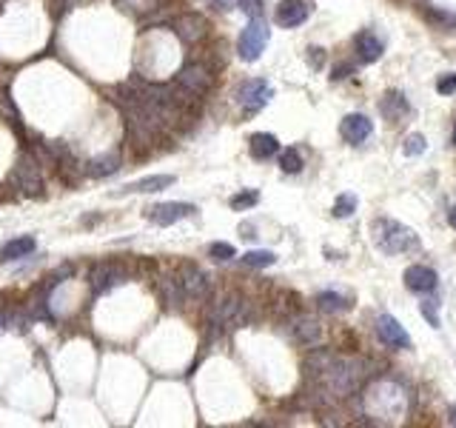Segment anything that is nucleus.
<instances>
[{
  "instance_id": "nucleus-1",
  "label": "nucleus",
  "mask_w": 456,
  "mask_h": 428,
  "mask_svg": "<svg viewBox=\"0 0 456 428\" xmlns=\"http://www.w3.org/2000/svg\"><path fill=\"white\" fill-rule=\"evenodd\" d=\"M374 243L385 254H405V252L419 249V237L408 226L397 220H385V217L374 223Z\"/></svg>"
},
{
  "instance_id": "nucleus-2",
  "label": "nucleus",
  "mask_w": 456,
  "mask_h": 428,
  "mask_svg": "<svg viewBox=\"0 0 456 428\" xmlns=\"http://www.w3.org/2000/svg\"><path fill=\"white\" fill-rule=\"evenodd\" d=\"M9 183L12 189H17L23 197H40L43 194V171H40V163L32 158V155H23L12 174H9Z\"/></svg>"
},
{
  "instance_id": "nucleus-3",
  "label": "nucleus",
  "mask_w": 456,
  "mask_h": 428,
  "mask_svg": "<svg viewBox=\"0 0 456 428\" xmlns=\"http://www.w3.org/2000/svg\"><path fill=\"white\" fill-rule=\"evenodd\" d=\"M265 46H268V26L262 17H251V23L242 29V35L237 40V54L246 60V63H254L265 52Z\"/></svg>"
},
{
  "instance_id": "nucleus-4",
  "label": "nucleus",
  "mask_w": 456,
  "mask_h": 428,
  "mask_svg": "<svg viewBox=\"0 0 456 428\" xmlns=\"http://www.w3.org/2000/svg\"><path fill=\"white\" fill-rule=\"evenodd\" d=\"M271 98H274L271 83L262 80V77H251V80H246V83L239 86V91H237V100H239V106L246 109V112H260Z\"/></svg>"
},
{
  "instance_id": "nucleus-5",
  "label": "nucleus",
  "mask_w": 456,
  "mask_h": 428,
  "mask_svg": "<svg viewBox=\"0 0 456 428\" xmlns=\"http://www.w3.org/2000/svg\"><path fill=\"white\" fill-rule=\"evenodd\" d=\"M88 280H91L95 294H103V291H109V289H114V286H120L126 280V268L120 263H114V260H103V263H97L95 268H91Z\"/></svg>"
},
{
  "instance_id": "nucleus-6",
  "label": "nucleus",
  "mask_w": 456,
  "mask_h": 428,
  "mask_svg": "<svg viewBox=\"0 0 456 428\" xmlns=\"http://www.w3.org/2000/svg\"><path fill=\"white\" fill-rule=\"evenodd\" d=\"M177 86H180V89H186L189 95L200 98V95H205L208 86H211V72H208L203 63H189V66H182V69H180V75H177Z\"/></svg>"
},
{
  "instance_id": "nucleus-7",
  "label": "nucleus",
  "mask_w": 456,
  "mask_h": 428,
  "mask_svg": "<svg viewBox=\"0 0 456 428\" xmlns=\"http://www.w3.org/2000/svg\"><path fill=\"white\" fill-rule=\"evenodd\" d=\"M194 211L197 208L191 203H157V206L146 208V217L155 226H171V223L189 217V214H194Z\"/></svg>"
},
{
  "instance_id": "nucleus-8",
  "label": "nucleus",
  "mask_w": 456,
  "mask_h": 428,
  "mask_svg": "<svg viewBox=\"0 0 456 428\" xmlns=\"http://www.w3.org/2000/svg\"><path fill=\"white\" fill-rule=\"evenodd\" d=\"M211 320L214 326H234V323H242L246 320V300L239 297H223L214 303V312H211Z\"/></svg>"
},
{
  "instance_id": "nucleus-9",
  "label": "nucleus",
  "mask_w": 456,
  "mask_h": 428,
  "mask_svg": "<svg viewBox=\"0 0 456 428\" xmlns=\"http://www.w3.org/2000/svg\"><path fill=\"white\" fill-rule=\"evenodd\" d=\"M311 15V3L308 0H280L277 12H274V17H277V23L283 29H294V26H302L308 20Z\"/></svg>"
},
{
  "instance_id": "nucleus-10",
  "label": "nucleus",
  "mask_w": 456,
  "mask_h": 428,
  "mask_svg": "<svg viewBox=\"0 0 456 428\" xmlns=\"http://www.w3.org/2000/svg\"><path fill=\"white\" fill-rule=\"evenodd\" d=\"M180 286H182V294H186L189 300H205L208 291H211V280L197 266H186L180 271Z\"/></svg>"
},
{
  "instance_id": "nucleus-11",
  "label": "nucleus",
  "mask_w": 456,
  "mask_h": 428,
  "mask_svg": "<svg viewBox=\"0 0 456 428\" xmlns=\"http://www.w3.org/2000/svg\"><path fill=\"white\" fill-rule=\"evenodd\" d=\"M377 334H379V340L391 349H411V337H408V331L400 326V320H393L391 314H382L377 320Z\"/></svg>"
},
{
  "instance_id": "nucleus-12",
  "label": "nucleus",
  "mask_w": 456,
  "mask_h": 428,
  "mask_svg": "<svg viewBox=\"0 0 456 428\" xmlns=\"http://www.w3.org/2000/svg\"><path fill=\"white\" fill-rule=\"evenodd\" d=\"M437 271L431 268V266H411L408 271H405V286L411 289V291H416V294H431L434 289H437Z\"/></svg>"
},
{
  "instance_id": "nucleus-13",
  "label": "nucleus",
  "mask_w": 456,
  "mask_h": 428,
  "mask_svg": "<svg viewBox=\"0 0 456 428\" xmlns=\"http://www.w3.org/2000/svg\"><path fill=\"white\" fill-rule=\"evenodd\" d=\"M174 29H177V35L186 40L189 46L200 43V40L208 35V23H205L203 15H182V17L174 23Z\"/></svg>"
},
{
  "instance_id": "nucleus-14",
  "label": "nucleus",
  "mask_w": 456,
  "mask_h": 428,
  "mask_svg": "<svg viewBox=\"0 0 456 428\" xmlns=\"http://www.w3.org/2000/svg\"><path fill=\"white\" fill-rule=\"evenodd\" d=\"M340 132H343V137H345L351 146H359V143H365V140L371 137L374 126H371V120L365 117V114H348V117L343 120Z\"/></svg>"
},
{
  "instance_id": "nucleus-15",
  "label": "nucleus",
  "mask_w": 456,
  "mask_h": 428,
  "mask_svg": "<svg viewBox=\"0 0 456 428\" xmlns=\"http://www.w3.org/2000/svg\"><path fill=\"white\" fill-rule=\"evenodd\" d=\"M354 52H356V57L362 60V63H377V60L382 57V52H385V43L374 32H359L354 38Z\"/></svg>"
},
{
  "instance_id": "nucleus-16",
  "label": "nucleus",
  "mask_w": 456,
  "mask_h": 428,
  "mask_svg": "<svg viewBox=\"0 0 456 428\" xmlns=\"http://www.w3.org/2000/svg\"><path fill=\"white\" fill-rule=\"evenodd\" d=\"M35 237H15L9 243H3L0 246V263H12V260H20L26 254H32L35 252Z\"/></svg>"
},
{
  "instance_id": "nucleus-17",
  "label": "nucleus",
  "mask_w": 456,
  "mask_h": 428,
  "mask_svg": "<svg viewBox=\"0 0 456 428\" xmlns=\"http://www.w3.org/2000/svg\"><path fill=\"white\" fill-rule=\"evenodd\" d=\"M379 109H382V114H385L388 120H393V123H400V120L408 117V112H411V106H408V100H405L402 91H388Z\"/></svg>"
},
{
  "instance_id": "nucleus-18",
  "label": "nucleus",
  "mask_w": 456,
  "mask_h": 428,
  "mask_svg": "<svg viewBox=\"0 0 456 428\" xmlns=\"http://www.w3.org/2000/svg\"><path fill=\"white\" fill-rule=\"evenodd\" d=\"M174 186V177L171 174H151V177H143V180H134L129 186H123V192H143V194H151V192H163Z\"/></svg>"
},
{
  "instance_id": "nucleus-19",
  "label": "nucleus",
  "mask_w": 456,
  "mask_h": 428,
  "mask_svg": "<svg viewBox=\"0 0 456 428\" xmlns=\"http://www.w3.org/2000/svg\"><path fill=\"white\" fill-rule=\"evenodd\" d=\"M274 155H280V140L262 132V135H254L251 137V158L254 160H271Z\"/></svg>"
},
{
  "instance_id": "nucleus-20",
  "label": "nucleus",
  "mask_w": 456,
  "mask_h": 428,
  "mask_svg": "<svg viewBox=\"0 0 456 428\" xmlns=\"http://www.w3.org/2000/svg\"><path fill=\"white\" fill-rule=\"evenodd\" d=\"M117 169H120V155H117V151H109V155L95 158V160L86 163V174H91V177H109Z\"/></svg>"
},
{
  "instance_id": "nucleus-21",
  "label": "nucleus",
  "mask_w": 456,
  "mask_h": 428,
  "mask_svg": "<svg viewBox=\"0 0 456 428\" xmlns=\"http://www.w3.org/2000/svg\"><path fill=\"white\" fill-rule=\"evenodd\" d=\"M317 305H320L325 314H340V312H348L351 309L348 297H343L340 291H320L317 294Z\"/></svg>"
},
{
  "instance_id": "nucleus-22",
  "label": "nucleus",
  "mask_w": 456,
  "mask_h": 428,
  "mask_svg": "<svg viewBox=\"0 0 456 428\" xmlns=\"http://www.w3.org/2000/svg\"><path fill=\"white\" fill-rule=\"evenodd\" d=\"M280 169L285 171V174H297V171H302V155H299V148H283L280 151Z\"/></svg>"
},
{
  "instance_id": "nucleus-23",
  "label": "nucleus",
  "mask_w": 456,
  "mask_h": 428,
  "mask_svg": "<svg viewBox=\"0 0 456 428\" xmlns=\"http://www.w3.org/2000/svg\"><path fill=\"white\" fill-rule=\"evenodd\" d=\"M239 263L249 266V268H268V266L277 263V257H274V252H265V249H262V252H249V254H242Z\"/></svg>"
},
{
  "instance_id": "nucleus-24",
  "label": "nucleus",
  "mask_w": 456,
  "mask_h": 428,
  "mask_svg": "<svg viewBox=\"0 0 456 428\" xmlns=\"http://www.w3.org/2000/svg\"><path fill=\"white\" fill-rule=\"evenodd\" d=\"M260 203V192L257 189H242L239 194H234L231 200H228V206L234 208V211H246V208H251V206H257Z\"/></svg>"
},
{
  "instance_id": "nucleus-25",
  "label": "nucleus",
  "mask_w": 456,
  "mask_h": 428,
  "mask_svg": "<svg viewBox=\"0 0 456 428\" xmlns=\"http://www.w3.org/2000/svg\"><path fill=\"white\" fill-rule=\"evenodd\" d=\"M294 331H297V337H299L302 343H314V340L320 337V326H317L314 320H308V317L297 320V323H294Z\"/></svg>"
},
{
  "instance_id": "nucleus-26",
  "label": "nucleus",
  "mask_w": 456,
  "mask_h": 428,
  "mask_svg": "<svg viewBox=\"0 0 456 428\" xmlns=\"http://www.w3.org/2000/svg\"><path fill=\"white\" fill-rule=\"evenodd\" d=\"M356 211V194H340L333 200V217H351Z\"/></svg>"
},
{
  "instance_id": "nucleus-27",
  "label": "nucleus",
  "mask_w": 456,
  "mask_h": 428,
  "mask_svg": "<svg viewBox=\"0 0 456 428\" xmlns=\"http://www.w3.org/2000/svg\"><path fill=\"white\" fill-rule=\"evenodd\" d=\"M208 254L214 257L217 263H226V260H234V257H237V252H234L231 243H211V246H208Z\"/></svg>"
},
{
  "instance_id": "nucleus-28",
  "label": "nucleus",
  "mask_w": 456,
  "mask_h": 428,
  "mask_svg": "<svg viewBox=\"0 0 456 428\" xmlns=\"http://www.w3.org/2000/svg\"><path fill=\"white\" fill-rule=\"evenodd\" d=\"M437 91H439V95H453V91H456V72L442 75V77L437 80Z\"/></svg>"
},
{
  "instance_id": "nucleus-29",
  "label": "nucleus",
  "mask_w": 456,
  "mask_h": 428,
  "mask_svg": "<svg viewBox=\"0 0 456 428\" xmlns=\"http://www.w3.org/2000/svg\"><path fill=\"white\" fill-rule=\"evenodd\" d=\"M425 151V137L422 135H411L405 140V155H422Z\"/></svg>"
},
{
  "instance_id": "nucleus-30",
  "label": "nucleus",
  "mask_w": 456,
  "mask_h": 428,
  "mask_svg": "<svg viewBox=\"0 0 456 428\" xmlns=\"http://www.w3.org/2000/svg\"><path fill=\"white\" fill-rule=\"evenodd\" d=\"M239 9L249 17H262V0H239Z\"/></svg>"
},
{
  "instance_id": "nucleus-31",
  "label": "nucleus",
  "mask_w": 456,
  "mask_h": 428,
  "mask_svg": "<svg viewBox=\"0 0 456 428\" xmlns=\"http://www.w3.org/2000/svg\"><path fill=\"white\" fill-rule=\"evenodd\" d=\"M422 314L428 317V323H431L434 328H439V317L434 314V303H431V300H428V303H422Z\"/></svg>"
},
{
  "instance_id": "nucleus-32",
  "label": "nucleus",
  "mask_w": 456,
  "mask_h": 428,
  "mask_svg": "<svg viewBox=\"0 0 456 428\" xmlns=\"http://www.w3.org/2000/svg\"><path fill=\"white\" fill-rule=\"evenodd\" d=\"M322 57H325V52H322V49H317V46H311V49H308V60H311V66H314V69H320V66H322Z\"/></svg>"
},
{
  "instance_id": "nucleus-33",
  "label": "nucleus",
  "mask_w": 456,
  "mask_h": 428,
  "mask_svg": "<svg viewBox=\"0 0 456 428\" xmlns=\"http://www.w3.org/2000/svg\"><path fill=\"white\" fill-rule=\"evenodd\" d=\"M351 72H354L351 66H343V63H340L337 69H333V75H331V77H333V80H343V77H351Z\"/></svg>"
},
{
  "instance_id": "nucleus-34",
  "label": "nucleus",
  "mask_w": 456,
  "mask_h": 428,
  "mask_svg": "<svg viewBox=\"0 0 456 428\" xmlns=\"http://www.w3.org/2000/svg\"><path fill=\"white\" fill-rule=\"evenodd\" d=\"M437 23H448V26H456V17L453 15H445V12H439V15H431Z\"/></svg>"
},
{
  "instance_id": "nucleus-35",
  "label": "nucleus",
  "mask_w": 456,
  "mask_h": 428,
  "mask_svg": "<svg viewBox=\"0 0 456 428\" xmlns=\"http://www.w3.org/2000/svg\"><path fill=\"white\" fill-rule=\"evenodd\" d=\"M448 223H450V226H453V229H456V206H453V208H450V211H448Z\"/></svg>"
},
{
  "instance_id": "nucleus-36",
  "label": "nucleus",
  "mask_w": 456,
  "mask_h": 428,
  "mask_svg": "<svg viewBox=\"0 0 456 428\" xmlns=\"http://www.w3.org/2000/svg\"><path fill=\"white\" fill-rule=\"evenodd\" d=\"M448 414H450V422L456 425V406H450V411H448Z\"/></svg>"
},
{
  "instance_id": "nucleus-37",
  "label": "nucleus",
  "mask_w": 456,
  "mask_h": 428,
  "mask_svg": "<svg viewBox=\"0 0 456 428\" xmlns=\"http://www.w3.org/2000/svg\"><path fill=\"white\" fill-rule=\"evenodd\" d=\"M214 3H217L220 9H228V0H214Z\"/></svg>"
},
{
  "instance_id": "nucleus-38",
  "label": "nucleus",
  "mask_w": 456,
  "mask_h": 428,
  "mask_svg": "<svg viewBox=\"0 0 456 428\" xmlns=\"http://www.w3.org/2000/svg\"><path fill=\"white\" fill-rule=\"evenodd\" d=\"M453 146H456V129H453Z\"/></svg>"
}]
</instances>
